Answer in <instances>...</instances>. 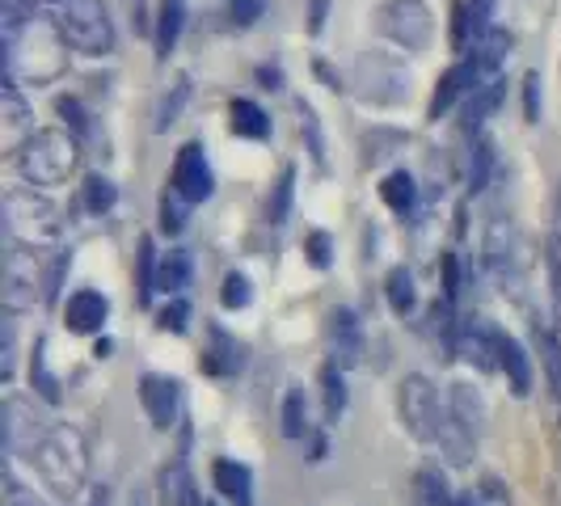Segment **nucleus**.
<instances>
[{
	"label": "nucleus",
	"instance_id": "obj_41",
	"mask_svg": "<svg viewBox=\"0 0 561 506\" xmlns=\"http://www.w3.org/2000/svg\"><path fill=\"white\" fill-rule=\"evenodd\" d=\"M4 414H9V448H34V439H26V405L18 396H9Z\"/></svg>",
	"mask_w": 561,
	"mask_h": 506
},
{
	"label": "nucleus",
	"instance_id": "obj_3",
	"mask_svg": "<svg viewBox=\"0 0 561 506\" xmlns=\"http://www.w3.org/2000/svg\"><path fill=\"white\" fill-rule=\"evenodd\" d=\"M13 165L22 173V182L34 191H47V186H64L77 165H81V143L77 136L47 127V131H34L18 152H13Z\"/></svg>",
	"mask_w": 561,
	"mask_h": 506
},
{
	"label": "nucleus",
	"instance_id": "obj_29",
	"mask_svg": "<svg viewBox=\"0 0 561 506\" xmlns=\"http://www.w3.org/2000/svg\"><path fill=\"white\" fill-rule=\"evenodd\" d=\"M385 296H389V309H393L397 317L414 312V304H419V291H414V275H410L405 266H393V271H389V279H385Z\"/></svg>",
	"mask_w": 561,
	"mask_h": 506
},
{
	"label": "nucleus",
	"instance_id": "obj_4",
	"mask_svg": "<svg viewBox=\"0 0 561 506\" xmlns=\"http://www.w3.org/2000/svg\"><path fill=\"white\" fill-rule=\"evenodd\" d=\"M4 228L18 245H51L64 232V216L47 195H38L34 186H13L4 195Z\"/></svg>",
	"mask_w": 561,
	"mask_h": 506
},
{
	"label": "nucleus",
	"instance_id": "obj_30",
	"mask_svg": "<svg viewBox=\"0 0 561 506\" xmlns=\"http://www.w3.org/2000/svg\"><path fill=\"white\" fill-rule=\"evenodd\" d=\"M186 283H191V253L169 250L165 257H161V271H157V287L169 291V296H178Z\"/></svg>",
	"mask_w": 561,
	"mask_h": 506
},
{
	"label": "nucleus",
	"instance_id": "obj_24",
	"mask_svg": "<svg viewBox=\"0 0 561 506\" xmlns=\"http://www.w3.org/2000/svg\"><path fill=\"white\" fill-rule=\"evenodd\" d=\"M228 127H232L241 140H266V136H271V114L262 111L257 102H250V97H237V102L228 106Z\"/></svg>",
	"mask_w": 561,
	"mask_h": 506
},
{
	"label": "nucleus",
	"instance_id": "obj_35",
	"mask_svg": "<svg viewBox=\"0 0 561 506\" xmlns=\"http://www.w3.org/2000/svg\"><path fill=\"white\" fill-rule=\"evenodd\" d=\"M114 203H118V186H114L111 177H102V173H93V177H84V207H89L93 216H102V211H111Z\"/></svg>",
	"mask_w": 561,
	"mask_h": 506
},
{
	"label": "nucleus",
	"instance_id": "obj_16",
	"mask_svg": "<svg viewBox=\"0 0 561 506\" xmlns=\"http://www.w3.org/2000/svg\"><path fill=\"white\" fill-rule=\"evenodd\" d=\"M499 371L506 376V384H511L515 396L533 393V359H528V350L515 337L506 334H499Z\"/></svg>",
	"mask_w": 561,
	"mask_h": 506
},
{
	"label": "nucleus",
	"instance_id": "obj_12",
	"mask_svg": "<svg viewBox=\"0 0 561 506\" xmlns=\"http://www.w3.org/2000/svg\"><path fill=\"white\" fill-rule=\"evenodd\" d=\"M106 317H111V300L102 291H93V287L72 291L68 304H64V321H68L72 334H98L106 325Z\"/></svg>",
	"mask_w": 561,
	"mask_h": 506
},
{
	"label": "nucleus",
	"instance_id": "obj_31",
	"mask_svg": "<svg viewBox=\"0 0 561 506\" xmlns=\"http://www.w3.org/2000/svg\"><path fill=\"white\" fill-rule=\"evenodd\" d=\"M279 418H283V435H287V439H305V435H309V401H305V389H287Z\"/></svg>",
	"mask_w": 561,
	"mask_h": 506
},
{
	"label": "nucleus",
	"instance_id": "obj_21",
	"mask_svg": "<svg viewBox=\"0 0 561 506\" xmlns=\"http://www.w3.org/2000/svg\"><path fill=\"white\" fill-rule=\"evenodd\" d=\"M414 506H478V498H456L439 469H419L414 473Z\"/></svg>",
	"mask_w": 561,
	"mask_h": 506
},
{
	"label": "nucleus",
	"instance_id": "obj_11",
	"mask_svg": "<svg viewBox=\"0 0 561 506\" xmlns=\"http://www.w3.org/2000/svg\"><path fill=\"white\" fill-rule=\"evenodd\" d=\"M140 401H144V410H148V418H152V426L169 430V426L178 422V410H182V389H178V380H169V376H144Z\"/></svg>",
	"mask_w": 561,
	"mask_h": 506
},
{
	"label": "nucleus",
	"instance_id": "obj_52",
	"mask_svg": "<svg viewBox=\"0 0 561 506\" xmlns=\"http://www.w3.org/2000/svg\"><path fill=\"white\" fill-rule=\"evenodd\" d=\"M524 111H528V123L540 118V77L528 72V81H524Z\"/></svg>",
	"mask_w": 561,
	"mask_h": 506
},
{
	"label": "nucleus",
	"instance_id": "obj_39",
	"mask_svg": "<svg viewBox=\"0 0 561 506\" xmlns=\"http://www.w3.org/2000/svg\"><path fill=\"white\" fill-rule=\"evenodd\" d=\"M220 300H225V309H250L253 300V287L250 279L241 275V271H232V275H225V287H220Z\"/></svg>",
	"mask_w": 561,
	"mask_h": 506
},
{
	"label": "nucleus",
	"instance_id": "obj_47",
	"mask_svg": "<svg viewBox=\"0 0 561 506\" xmlns=\"http://www.w3.org/2000/svg\"><path fill=\"white\" fill-rule=\"evenodd\" d=\"M34 384H38V393L47 396V401H59V384L51 380L47 364H43V346H38V355H34Z\"/></svg>",
	"mask_w": 561,
	"mask_h": 506
},
{
	"label": "nucleus",
	"instance_id": "obj_15",
	"mask_svg": "<svg viewBox=\"0 0 561 506\" xmlns=\"http://www.w3.org/2000/svg\"><path fill=\"white\" fill-rule=\"evenodd\" d=\"M460 355L478 367H499V330H490L481 317L460 321Z\"/></svg>",
	"mask_w": 561,
	"mask_h": 506
},
{
	"label": "nucleus",
	"instance_id": "obj_43",
	"mask_svg": "<svg viewBox=\"0 0 561 506\" xmlns=\"http://www.w3.org/2000/svg\"><path fill=\"white\" fill-rule=\"evenodd\" d=\"M4 506H47V503L34 498V490H26L13 473H4Z\"/></svg>",
	"mask_w": 561,
	"mask_h": 506
},
{
	"label": "nucleus",
	"instance_id": "obj_42",
	"mask_svg": "<svg viewBox=\"0 0 561 506\" xmlns=\"http://www.w3.org/2000/svg\"><path fill=\"white\" fill-rule=\"evenodd\" d=\"M186 97H191V81H178L173 84V97L161 102V111H157V131H169L173 123H178V114L186 106Z\"/></svg>",
	"mask_w": 561,
	"mask_h": 506
},
{
	"label": "nucleus",
	"instance_id": "obj_49",
	"mask_svg": "<svg viewBox=\"0 0 561 506\" xmlns=\"http://www.w3.org/2000/svg\"><path fill=\"white\" fill-rule=\"evenodd\" d=\"M300 118H305V131H309L312 161H317V165H325V152H321V131H317V114H312V106H305V102H300Z\"/></svg>",
	"mask_w": 561,
	"mask_h": 506
},
{
	"label": "nucleus",
	"instance_id": "obj_48",
	"mask_svg": "<svg viewBox=\"0 0 561 506\" xmlns=\"http://www.w3.org/2000/svg\"><path fill=\"white\" fill-rule=\"evenodd\" d=\"M478 506H511V498H506V485L499 478H485L478 490Z\"/></svg>",
	"mask_w": 561,
	"mask_h": 506
},
{
	"label": "nucleus",
	"instance_id": "obj_32",
	"mask_svg": "<svg viewBox=\"0 0 561 506\" xmlns=\"http://www.w3.org/2000/svg\"><path fill=\"white\" fill-rule=\"evenodd\" d=\"M207 355H211V359H207L211 371H220V376H232L237 367L245 364V359H241V342L228 337L225 330H211V350H207Z\"/></svg>",
	"mask_w": 561,
	"mask_h": 506
},
{
	"label": "nucleus",
	"instance_id": "obj_37",
	"mask_svg": "<svg viewBox=\"0 0 561 506\" xmlns=\"http://www.w3.org/2000/svg\"><path fill=\"white\" fill-rule=\"evenodd\" d=\"M545 275H549V309H553V325L561 330V241L545 250Z\"/></svg>",
	"mask_w": 561,
	"mask_h": 506
},
{
	"label": "nucleus",
	"instance_id": "obj_23",
	"mask_svg": "<svg viewBox=\"0 0 561 506\" xmlns=\"http://www.w3.org/2000/svg\"><path fill=\"white\" fill-rule=\"evenodd\" d=\"M465 89H469V93L478 89V72H473V64H469V59H465V64H456L451 72H444V81H439L435 97H431V118H444V114L451 111V102H456Z\"/></svg>",
	"mask_w": 561,
	"mask_h": 506
},
{
	"label": "nucleus",
	"instance_id": "obj_5",
	"mask_svg": "<svg viewBox=\"0 0 561 506\" xmlns=\"http://www.w3.org/2000/svg\"><path fill=\"white\" fill-rule=\"evenodd\" d=\"M56 22L72 51H81V56H111L114 51V22L106 0H64Z\"/></svg>",
	"mask_w": 561,
	"mask_h": 506
},
{
	"label": "nucleus",
	"instance_id": "obj_28",
	"mask_svg": "<svg viewBox=\"0 0 561 506\" xmlns=\"http://www.w3.org/2000/svg\"><path fill=\"white\" fill-rule=\"evenodd\" d=\"M346 367L342 364H330L321 367V401H325V422H337L342 418V410H346V376H342Z\"/></svg>",
	"mask_w": 561,
	"mask_h": 506
},
{
	"label": "nucleus",
	"instance_id": "obj_6",
	"mask_svg": "<svg viewBox=\"0 0 561 506\" xmlns=\"http://www.w3.org/2000/svg\"><path fill=\"white\" fill-rule=\"evenodd\" d=\"M397 414H401V426L419 439V444H439V426H444V405H439V393L435 384L410 371L401 384H397Z\"/></svg>",
	"mask_w": 561,
	"mask_h": 506
},
{
	"label": "nucleus",
	"instance_id": "obj_13",
	"mask_svg": "<svg viewBox=\"0 0 561 506\" xmlns=\"http://www.w3.org/2000/svg\"><path fill=\"white\" fill-rule=\"evenodd\" d=\"M330 350H334V364L342 367L364 364V325L351 309L330 312Z\"/></svg>",
	"mask_w": 561,
	"mask_h": 506
},
{
	"label": "nucleus",
	"instance_id": "obj_53",
	"mask_svg": "<svg viewBox=\"0 0 561 506\" xmlns=\"http://www.w3.org/2000/svg\"><path fill=\"white\" fill-rule=\"evenodd\" d=\"M325 9H330V0H312V30L325 26Z\"/></svg>",
	"mask_w": 561,
	"mask_h": 506
},
{
	"label": "nucleus",
	"instance_id": "obj_17",
	"mask_svg": "<svg viewBox=\"0 0 561 506\" xmlns=\"http://www.w3.org/2000/svg\"><path fill=\"white\" fill-rule=\"evenodd\" d=\"M34 296H38L34 262L26 266V257L13 253V257H9V271H4V304H9V312H22L34 304Z\"/></svg>",
	"mask_w": 561,
	"mask_h": 506
},
{
	"label": "nucleus",
	"instance_id": "obj_20",
	"mask_svg": "<svg viewBox=\"0 0 561 506\" xmlns=\"http://www.w3.org/2000/svg\"><path fill=\"white\" fill-rule=\"evenodd\" d=\"M161 506H207V503H198V490H195V481H191V469H186L182 456L169 460L165 469H161Z\"/></svg>",
	"mask_w": 561,
	"mask_h": 506
},
{
	"label": "nucleus",
	"instance_id": "obj_19",
	"mask_svg": "<svg viewBox=\"0 0 561 506\" xmlns=\"http://www.w3.org/2000/svg\"><path fill=\"white\" fill-rule=\"evenodd\" d=\"M533 346L540 355V367H545V384H549V396L561 401V337L558 325H533Z\"/></svg>",
	"mask_w": 561,
	"mask_h": 506
},
{
	"label": "nucleus",
	"instance_id": "obj_55",
	"mask_svg": "<svg viewBox=\"0 0 561 506\" xmlns=\"http://www.w3.org/2000/svg\"><path fill=\"white\" fill-rule=\"evenodd\" d=\"M207 506H211V503H207Z\"/></svg>",
	"mask_w": 561,
	"mask_h": 506
},
{
	"label": "nucleus",
	"instance_id": "obj_2",
	"mask_svg": "<svg viewBox=\"0 0 561 506\" xmlns=\"http://www.w3.org/2000/svg\"><path fill=\"white\" fill-rule=\"evenodd\" d=\"M64 51L68 38L59 34V22L34 18L18 43H4V81L18 84L26 77L30 84H43L64 72Z\"/></svg>",
	"mask_w": 561,
	"mask_h": 506
},
{
	"label": "nucleus",
	"instance_id": "obj_38",
	"mask_svg": "<svg viewBox=\"0 0 561 506\" xmlns=\"http://www.w3.org/2000/svg\"><path fill=\"white\" fill-rule=\"evenodd\" d=\"M186 207H191V203L178 195L173 186H169L165 195H161V228H165L169 237H178V232L186 228Z\"/></svg>",
	"mask_w": 561,
	"mask_h": 506
},
{
	"label": "nucleus",
	"instance_id": "obj_54",
	"mask_svg": "<svg viewBox=\"0 0 561 506\" xmlns=\"http://www.w3.org/2000/svg\"><path fill=\"white\" fill-rule=\"evenodd\" d=\"M558 241H561V191H558Z\"/></svg>",
	"mask_w": 561,
	"mask_h": 506
},
{
	"label": "nucleus",
	"instance_id": "obj_44",
	"mask_svg": "<svg viewBox=\"0 0 561 506\" xmlns=\"http://www.w3.org/2000/svg\"><path fill=\"white\" fill-rule=\"evenodd\" d=\"M26 102H22V93H18V84H9L4 81V123L9 127H22L26 123Z\"/></svg>",
	"mask_w": 561,
	"mask_h": 506
},
{
	"label": "nucleus",
	"instance_id": "obj_1",
	"mask_svg": "<svg viewBox=\"0 0 561 506\" xmlns=\"http://www.w3.org/2000/svg\"><path fill=\"white\" fill-rule=\"evenodd\" d=\"M30 460L38 469L43 485L56 494L59 503H77L89 485V444L77 426L59 422L51 430L38 435V444L30 448Z\"/></svg>",
	"mask_w": 561,
	"mask_h": 506
},
{
	"label": "nucleus",
	"instance_id": "obj_51",
	"mask_svg": "<svg viewBox=\"0 0 561 506\" xmlns=\"http://www.w3.org/2000/svg\"><path fill=\"white\" fill-rule=\"evenodd\" d=\"M330 253H334L330 237H325V232H312L309 237V262L312 266H321V271H325V266H330Z\"/></svg>",
	"mask_w": 561,
	"mask_h": 506
},
{
	"label": "nucleus",
	"instance_id": "obj_27",
	"mask_svg": "<svg viewBox=\"0 0 561 506\" xmlns=\"http://www.w3.org/2000/svg\"><path fill=\"white\" fill-rule=\"evenodd\" d=\"M380 198L389 203V211L410 216V211L419 207V186H414V177H410L405 169H393V173L385 177V186H380Z\"/></svg>",
	"mask_w": 561,
	"mask_h": 506
},
{
	"label": "nucleus",
	"instance_id": "obj_7",
	"mask_svg": "<svg viewBox=\"0 0 561 506\" xmlns=\"http://www.w3.org/2000/svg\"><path fill=\"white\" fill-rule=\"evenodd\" d=\"M376 26L397 47L422 51L431 43V34H435V18H431L426 0H385L380 13H376Z\"/></svg>",
	"mask_w": 561,
	"mask_h": 506
},
{
	"label": "nucleus",
	"instance_id": "obj_25",
	"mask_svg": "<svg viewBox=\"0 0 561 506\" xmlns=\"http://www.w3.org/2000/svg\"><path fill=\"white\" fill-rule=\"evenodd\" d=\"M186 26V0H161L157 9V59H169Z\"/></svg>",
	"mask_w": 561,
	"mask_h": 506
},
{
	"label": "nucleus",
	"instance_id": "obj_50",
	"mask_svg": "<svg viewBox=\"0 0 561 506\" xmlns=\"http://www.w3.org/2000/svg\"><path fill=\"white\" fill-rule=\"evenodd\" d=\"M4 380H13V367H18V330H13V317L4 321Z\"/></svg>",
	"mask_w": 561,
	"mask_h": 506
},
{
	"label": "nucleus",
	"instance_id": "obj_33",
	"mask_svg": "<svg viewBox=\"0 0 561 506\" xmlns=\"http://www.w3.org/2000/svg\"><path fill=\"white\" fill-rule=\"evenodd\" d=\"M490 169H494V143L485 136H473V148H469V191L473 195L490 186Z\"/></svg>",
	"mask_w": 561,
	"mask_h": 506
},
{
	"label": "nucleus",
	"instance_id": "obj_18",
	"mask_svg": "<svg viewBox=\"0 0 561 506\" xmlns=\"http://www.w3.org/2000/svg\"><path fill=\"white\" fill-rule=\"evenodd\" d=\"M448 414L460 422L473 439H481V430H485V396H481L473 384H465V380H456V384H451Z\"/></svg>",
	"mask_w": 561,
	"mask_h": 506
},
{
	"label": "nucleus",
	"instance_id": "obj_45",
	"mask_svg": "<svg viewBox=\"0 0 561 506\" xmlns=\"http://www.w3.org/2000/svg\"><path fill=\"white\" fill-rule=\"evenodd\" d=\"M186 321H191V304H186V300H173L169 309H161V330L186 334Z\"/></svg>",
	"mask_w": 561,
	"mask_h": 506
},
{
	"label": "nucleus",
	"instance_id": "obj_14",
	"mask_svg": "<svg viewBox=\"0 0 561 506\" xmlns=\"http://www.w3.org/2000/svg\"><path fill=\"white\" fill-rule=\"evenodd\" d=\"M511 47H515V34H511V30H490V34L481 38L478 47H473V56H469L473 72H478V84L494 81V77L503 72Z\"/></svg>",
	"mask_w": 561,
	"mask_h": 506
},
{
	"label": "nucleus",
	"instance_id": "obj_26",
	"mask_svg": "<svg viewBox=\"0 0 561 506\" xmlns=\"http://www.w3.org/2000/svg\"><path fill=\"white\" fill-rule=\"evenodd\" d=\"M499 102H503V81H499V77L478 84V89L469 93V106H465V131H469V136H481L485 118L499 111Z\"/></svg>",
	"mask_w": 561,
	"mask_h": 506
},
{
	"label": "nucleus",
	"instance_id": "obj_36",
	"mask_svg": "<svg viewBox=\"0 0 561 506\" xmlns=\"http://www.w3.org/2000/svg\"><path fill=\"white\" fill-rule=\"evenodd\" d=\"M136 266H140V275H136V287H140V304L152 300V291H157V253H152V241L140 237V253H136Z\"/></svg>",
	"mask_w": 561,
	"mask_h": 506
},
{
	"label": "nucleus",
	"instance_id": "obj_46",
	"mask_svg": "<svg viewBox=\"0 0 561 506\" xmlns=\"http://www.w3.org/2000/svg\"><path fill=\"white\" fill-rule=\"evenodd\" d=\"M266 13V0H232V22L237 26H253Z\"/></svg>",
	"mask_w": 561,
	"mask_h": 506
},
{
	"label": "nucleus",
	"instance_id": "obj_8",
	"mask_svg": "<svg viewBox=\"0 0 561 506\" xmlns=\"http://www.w3.org/2000/svg\"><path fill=\"white\" fill-rule=\"evenodd\" d=\"M359 84H367V102H401L410 93V72H401V64H393L389 56H364L359 59Z\"/></svg>",
	"mask_w": 561,
	"mask_h": 506
},
{
	"label": "nucleus",
	"instance_id": "obj_34",
	"mask_svg": "<svg viewBox=\"0 0 561 506\" xmlns=\"http://www.w3.org/2000/svg\"><path fill=\"white\" fill-rule=\"evenodd\" d=\"M291 198H296V169L287 165L279 173V182H275V195L266 203V220L271 225H287V216H291Z\"/></svg>",
	"mask_w": 561,
	"mask_h": 506
},
{
	"label": "nucleus",
	"instance_id": "obj_10",
	"mask_svg": "<svg viewBox=\"0 0 561 506\" xmlns=\"http://www.w3.org/2000/svg\"><path fill=\"white\" fill-rule=\"evenodd\" d=\"M485 266L494 271V279L503 283H519V237L511 225H490V237H485Z\"/></svg>",
	"mask_w": 561,
	"mask_h": 506
},
{
	"label": "nucleus",
	"instance_id": "obj_9",
	"mask_svg": "<svg viewBox=\"0 0 561 506\" xmlns=\"http://www.w3.org/2000/svg\"><path fill=\"white\" fill-rule=\"evenodd\" d=\"M173 191L186 198V203L211 198L216 177H211V165H207L203 143H182V148H178V161H173Z\"/></svg>",
	"mask_w": 561,
	"mask_h": 506
},
{
	"label": "nucleus",
	"instance_id": "obj_22",
	"mask_svg": "<svg viewBox=\"0 0 561 506\" xmlns=\"http://www.w3.org/2000/svg\"><path fill=\"white\" fill-rule=\"evenodd\" d=\"M211 481H216V490L225 494L228 503H237V506L253 503V473L245 464H237V460H216V464H211Z\"/></svg>",
	"mask_w": 561,
	"mask_h": 506
},
{
	"label": "nucleus",
	"instance_id": "obj_40",
	"mask_svg": "<svg viewBox=\"0 0 561 506\" xmlns=\"http://www.w3.org/2000/svg\"><path fill=\"white\" fill-rule=\"evenodd\" d=\"M490 18H494V0H469V4H465V22H469V34H473V47L494 30Z\"/></svg>",
	"mask_w": 561,
	"mask_h": 506
}]
</instances>
